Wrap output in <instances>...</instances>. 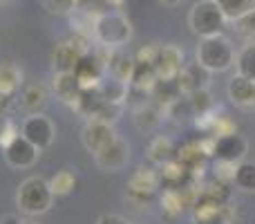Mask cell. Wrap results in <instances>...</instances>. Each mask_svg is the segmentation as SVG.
Instances as JSON below:
<instances>
[{
	"label": "cell",
	"instance_id": "obj_6",
	"mask_svg": "<svg viewBox=\"0 0 255 224\" xmlns=\"http://www.w3.org/2000/svg\"><path fill=\"white\" fill-rule=\"evenodd\" d=\"M112 49H108V54L103 56L101 52H90L88 56H83L79 61L74 70V76L79 81L81 90L83 92H97L99 83L106 79V63H108V56H110Z\"/></svg>",
	"mask_w": 255,
	"mask_h": 224
},
{
	"label": "cell",
	"instance_id": "obj_9",
	"mask_svg": "<svg viewBox=\"0 0 255 224\" xmlns=\"http://www.w3.org/2000/svg\"><path fill=\"white\" fill-rule=\"evenodd\" d=\"M159 175L152 168L139 166L130 177H128V198L132 202H148L159 189Z\"/></svg>",
	"mask_w": 255,
	"mask_h": 224
},
{
	"label": "cell",
	"instance_id": "obj_39",
	"mask_svg": "<svg viewBox=\"0 0 255 224\" xmlns=\"http://www.w3.org/2000/svg\"><path fill=\"white\" fill-rule=\"evenodd\" d=\"M253 106H255V81H253Z\"/></svg>",
	"mask_w": 255,
	"mask_h": 224
},
{
	"label": "cell",
	"instance_id": "obj_35",
	"mask_svg": "<svg viewBox=\"0 0 255 224\" xmlns=\"http://www.w3.org/2000/svg\"><path fill=\"white\" fill-rule=\"evenodd\" d=\"M97 224H130L126 220V218L117 216V213H106V216H101L97 220Z\"/></svg>",
	"mask_w": 255,
	"mask_h": 224
},
{
	"label": "cell",
	"instance_id": "obj_11",
	"mask_svg": "<svg viewBox=\"0 0 255 224\" xmlns=\"http://www.w3.org/2000/svg\"><path fill=\"white\" fill-rule=\"evenodd\" d=\"M184 67V52L177 45H161L154 61V72L159 81H175Z\"/></svg>",
	"mask_w": 255,
	"mask_h": 224
},
{
	"label": "cell",
	"instance_id": "obj_36",
	"mask_svg": "<svg viewBox=\"0 0 255 224\" xmlns=\"http://www.w3.org/2000/svg\"><path fill=\"white\" fill-rule=\"evenodd\" d=\"M20 222H22V220H18L16 216H7V218L2 220V224H20Z\"/></svg>",
	"mask_w": 255,
	"mask_h": 224
},
{
	"label": "cell",
	"instance_id": "obj_7",
	"mask_svg": "<svg viewBox=\"0 0 255 224\" xmlns=\"http://www.w3.org/2000/svg\"><path fill=\"white\" fill-rule=\"evenodd\" d=\"M20 137H25L31 146L38 150H47L56 139V126L49 117L43 112L38 114H27L20 123Z\"/></svg>",
	"mask_w": 255,
	"mask_h": 224
},
{
	"label": "cell",
	"instance_id": "obj_28",
	"mask_svg": "<svg viewBox=\"0 0 255 224\" xmlns=\"http://www.w3.org/2000/svg\"><path fill=\"white\" fill-rule=\"evenodd\" d=\"M217 7L226 16V20H240L244 13H249L255 7V0H215Z\"/></svg>",
	"mask_w": 255,
	"mask_h": 224
},
{
	"label": "cell",
	"instance_id": "obj_19",
	"mask_svg": "<svg viewBox=\"0 0 255 224\" xmlns=\"http://www.w3.org/2000/svg\"><path fill=\"white\" fill-rule=\"evenodd\" d=\"M54 94H56L58 99H61L63 103H67V106H74V101L81 97V85L79 81H76L74 72H65V74H54Z\"/></svg>",
	"mask_w": 255,
	"mask_h": 224
},
{
	"label": "cell",
	"instance_id": "obj_21",
	"mask_svg": "<svg viewBox=\"0 0 255 224\" xmlns=\"http://www.w3.org/2000/svg\"><path fill=\"white\" fill-rule=\"evenodd\" d=\"M47 99H49L47 90H45L43 85L31 83V85H25V88L20 90V99H18V103H20V108L27 114H38L45 106H47Z\"/></svg>",
	"mask_w": 255,
	"mask_h": 224
},
{
	"label": "cell",
	"instance_id": "obj_13",
	"mask_svg": "<svg viewBox=\"0 0 255 224\" xmlns=\"http://www.w3.org/2000/svg\"><path fill=\"white\" fill-rule=\"evenodd\" d=\"M208 81H211V72L204 70V67L195 61V63H188V65L181 67L179 76L175 79V85H177V90H179V94L188 97V94L197 92V90L208 88Z\"/></svg>",
	"mask_w": 255,
	"mask_h": 224
},
{
	"label": "cell",
	"instance_id": "obj_15",
	"mask_svg": "<svg viewBox=\"0 0 255 224\" xmlns=\"http://www.w3.org/2000/svg\"><path fill=\"white\" fill-rule=\"evenodd\" d=\"M157 175H159V184H161L166 191L184 189V186H188V180H190V171L186 166H181L177 159H172V162L159 166Z\"/></svg>",
	"mask_w": 255,
	"mask_h": 224
},
{
	"label": "cell",
	"instance_id": "obj_20",
	"mask_svg": "<svg viewBox=\"0 0 255 224\" xmlns=\"http://www.w3.org/2000/svg\"><path fill=\"white\" fill-rule=\"evenodd\" d=\"M81 56L74 47L70 45V40L58 43L52 52V65H54V74H65V72H74L79 65Z\"/></svg>",
	"mask_w": 255,
	"mask_h": 224
},
{
	"label": "cell",
	"instance_id": "obj_17",
	"mask_svg": "<svg viewBox=\"0 0 255 224\" xmlns=\"http://www.w3.org/2000/svg\"><path fill=\"white\" fill-rule=\"evenodd\" d=\"M106 70L112 79L121 81V83H130L132 72H134V56H130L124 49H112L108 56Z\"/></svg>",
	"mask_w": 255,
	"mask_h": 224
},
{
	"label": "cell",
	"instance_id": "obj_8",
	"mask_svg": "<svg viewBox=\"0 0 255 224\" xmlns=\"http://www.w3.org/2000/svg\"><path fill=\"white\" fill-rule=\"evenodd\" d=\"M117 139H119V135H117L115 126H110V123L88 121L83 126V130H81V141H83L85 150H88L92 157L99 155L101 150H106L110 144H115Z\"/></svg>",
	"mask_w": 255,
	"mask_h": 224
},
{
	"label": "cell",
	"instance_id": "obj_16",
	"mask_svg": "<svg viewBox=\"0 0 255 224\" xmlns=\"http://www.w3.org/2000/svg\"><path fill=\"white\" fill-rule=\"evenodd\" d=\"M175 144H172L170 137L166 135H157L152 137V139L148 141V146H145V159H148L152 166H163V164L172 162L175 159Z\"/></svg>",
	"mask_w": 255,
	"mask_h": 224
},
{
	"label": "cell",
	"instance_id": "obj_29",
	"mask_svg": "<svg viewBox=\"0 0 255 224\" xmlns=\"http://www.w3.org/2000/svg\"><path fill=\"white\" fill-rule=\"evenodd\" d=\"M188 101H190V106H193L195 117H206V114H211L213 110H215V101H213L208 88L197 90V92L188 94Z\"/></svg>",
	"mask_w": 255,
	"mask_h": 224
},
{
	"label": "cell",
	"instance_id": "obj_31",
	"mask_svg": "<svg viewBox=\"0 0 255 224\" xmlns=\"http://www.w3.org/2000/svg\"><path fill=\"white\" fill-rule=\"evenodd\" d=\"M119 114H121V106H117V103H108V101H99L92 119H88V121H101V123H110V126H115V121L119 119Z\"/></svg>",
	"mask_w": 255,
	"mask_h": 224
},
{
	"label": "cell",
	"instance_id": "obj_37",
	"mask_svg": "<svg viewBox=\"0 0 255 224\" xmlns=\"http://www.w3.org/2000/svg\"><path fill=\"white\" fill-rule=\"evenodd\" d=\"M161 4H166V7H177V4H181V0H159Z\"/></svg>",
	"mask_w": 255,
	"mask_h": 224
},
{
	"label": "cell",
	"instance_id": "obj_12",
	"mask_svg": "<svg viewBox=\"0 0 255 224\" xmlns=\"http://www.w3.org/2000/svg\"><path fill=\"white\" fill-rule=\"evenodd\" d=\"M94 162H97V166L106 173L124 171V168L128 166V162H130V144L119 137V139H117L115 144L108 146L106 150H101L99 155H94Z\"/></svg>",
	"mask_w": 255,
	"mask_h": 224
},
{
	"label": "cell",
	"instance_id": "obj_5",
	"mask_svg": "<svg viewBox=\"0 0 255 224\" xmlns=\"http://www.w3.org/2000/svg\"><path fill=\"white\" fill-rule=\"evenodd\" d=\"M247 153H249V141L238 130L222 137H211V155L215 157V162L238 166L240 162L247 159Z\"/></svg>",
	"mask_w": 255,
	"mask_h": 224
},
{
	"label": "cell",
	"instance_id": "obj_34",
	"mask_svg": "<svg viewBox=\"0 0 255 224\" xmlns=\"http://www.w3.org/2000/svg\"><path fill=\"white\" fill-rule=\"evenodd\" d=\"M157 52H159V45H145V47H141L139 52L134 54V61L154 65V61H157Z\"/></svg>",
	"mask_w": 255,
	"mask_h": 224
},
{
	"label": "cell",
	"instance_id": "obj_38",
	"mask_svg": "<svg viewBox=\"0 0 255 224\" xmlns=\"http://www.w3.org/2000/svg\"><path fill=\"white\" fill-rule=\"evenodd\" d=\"M249 45H253V47H255V34L249 36Z\"/></svg>",
	"mask_w": 255,
	"mask_h": 224
},
{
	"label": "cell",
	"instance_id": "obj_25",
	"mask_svg": "<svg viewBox=\"0 0 255 224\" xmlns=\"http://www.w3.org/2000/svg\"><path fill=\"white\" fill-rule=\"evenodd\" d=\"M233 186H238L244 193H255V162H240L235 166Z\"/></svg>",
	"mask_w": 255,
	"mask_h": 224
},
{
	"label": "cell",
	"instance_id": "obj_14",
	"mask_svg": "<svg viewBox=\"0 0 255 224\" xmlns=\"http://www.w3.org/2000/svg\"><path fill=\"white\" fill-rule=\"evenodd\" d=\"M208 155H211V139L208 141H184V144L175 150V159L181 166L188 168L190 173L197 171Z\"/></svg>",
	"mask_w": 255,
	"mask_h": 224
},
{
	"label": "cell",
	"instance_id": "obj_23",
	"mask_svg": "<svg viewBox=\"0 0 255 224\" xmlns=\"http://www.w3.org/2000/svg\"><path fill=\"white\" fill-rule=\"evenodd\" d=\"M97 94L101 101H108V103H117V106H124L126 103V97H128V83H121L117 79H103L97 88Z\"/></svg>",
	"mask_w": 255,
	"mask_h": 224
},
{
	"label": "cell",
	"instance_id": "obj_30",
	"mask_svg": "<svg viewBox=\"0 0 255 224\" xmlns=\"http://www.w3.org/2000/svg\"><path fill=\"white\" fill-rule=\"evenodd\" d=\"M163 112H166L168 117H170L172 121H177V123H181V121H186V119L195 117L193 106H190L188 97H177L175 101L168 103V106L163 108Z\"/></svg>",
	"mask_w": 255,
	"mask_h": 224
},
{
	"label": "cell",
	"instance_id": "obj_1",
	"mask_svg": "<svg viewBox=\"0 0 255 224\" xmlns=\"http://www.w3.org/2000/svg\"><path fill=\"white\" fill-rule=\"evenodd\" d=\"M195 61L211 74L226 72L235 65V49L231 40L222 34L211 36V38H199L197 49H195Z\"/></svg>",
	"mask_w": 255,
	"mask_h": 224
},
{
	"label": "cell",
	"instance_id": "obj_18",
	"mask_svg": "<svg viewBox=\"0 0 255 224\" xmlns=\"http://www.w3.org/2000/svg\"><path fill=\"white\" fill-rule=\"evenodd\" d=\"M22 88V70L16 63H0V97L13 99Z\"/></svg>",
	"mask_w": 255,
	"mask_h": 224
},
{
	"label": "cell",
	"instance_id": "obj_26",
	"mask_svg": "<svg viewBox=\"0 0 255 224\" xmlns=\"http://www.w3.org/2000/svg\"><path fill=\"white\" fill-rule=\"evenodd\" d=\"M161 110H157V108H152L148 103V106L139 108V110H134V126L139 128L141 132H152L159 128V123H161Z\"/></svg>",
	"mask_w": 255,
	"mask_h": 224
},
{
	"label": "cell",
	"instance_id": "obj_3",
	"mask_svg": "<svg viewBox=\"0 0 255 224\" xmlns=\"http://www.w3.org/2000/svg\"><path fill=\"white\" fill-rule=\"evenodd\" d=\"M92 36L103 49H124L132 38V25L117 11L99 13Z\"/></svg>",
	"mask_w": 255,
	"mask_h": 224
},
{
	"label": "cell",
	"instance_id": "obj_24",
	"mask_svg": "<svg viewBox=\"0 0 255 224\" xmlns=\"http://www.w3.org/2000/svg\"><path fill=\"white\" fill-rule=\"evenodd\" d=\"M47 184H49V189H52L54 198H65V195L74 193L79 180H76V173H72L70 168H63V171H56L49 177Z\"/></svg>",
	"mask_w": 255,
	"mask_h": 224
},
{
	"label": "cell",
	"instance_id": "obj_40",
	"mask_svg": "<svg viewBox=\"0 0 255 224\" xmlns=\"http://www.w3.org/2000/svg\"><path fill=\"white\" fill-rule=\"evenodd\" d=\"M20 224H38V222H34V220H27V222H20Z\"/></svg>",
	"mask_w": 255,
	"mask_h": 224
},
{
	"label": "cell",
	"instance_id": "obj_27",
	"mask_svg": "<svg viewBox=\"0 0 255 224\" xmlns=\"http://www.w3.org/2000/svg\"><path fill=\"white\" fill-rule=\"evenodd\" d=\"M235 74L255 81V47L253 45H244L238 52V56H235Z\"/></svg>",
	"mask_w": 255,
	"mask_h": 224
},
{
	"label": "cell",
	"instance_id": "obj_4",
	"mask_svg": "<svg viewBox=\"0 0 255 224\" xmlns=\"http://www.w3.org/2000/svg\"><path fill=\"white\" fill-rule=\"evenodd\" d=\"M188 25L199 38L220 36L226 27V16L217 7L215 0H199L193 4L188 13Z\"/></svg>",
	"mask_w": 255,
	"mask_h": 224
},
{
	"label": "cell",
	"instance_id": "obj_2",
	"mask_svg": "<svg viewBox=\"0 0 255 224\" xmlns=\"http://www.w3.org/2000/svg\"><path fill=\"white\" fill-rule=\"evenodd\" d=\"M54 193L49 189L47 180L43 177H27L18 184L16 191V207L25 216H43L52 209Z\"/></svg>",
	"mask_w": 255,
	"mask_h": 224
},
{
	"label": "cell",
	"instance_id": "obj_32",
	"mask_svg": "<svg viewBox=\"0 0 255 224\" xmlns=\"http://www.w3.org/2000/svg\"><path fill=\"white\" fill-rule=\"evenodd\" d=\"M76 2L79 0H40V4L49 13H72L76 9Z\"/></svg>",
	"mask_w": 255,
	"mask_h": 224
},
{
	"label": "cell",
	"instance_id": "obj_33",
	"mask_svg": "<svg viewBox=\"0 0 255 224\" xmlns=\"http://www.w3.org/2000/svg\"><path fill=\"white\" fill-rule=\"evenodd\" d=\"M235 29L244 36H253L255 34V7L249 13H244L240 20H235Z\"/></svg>",
	"mask_w": 255,
	"mask_h": 224
},
{
	"label": "cell",
	"instance_id": "obj_41",
	"mask_svg": "<svg viewBox=\"0 0 255 224\" xmlns=\"http://www.w3.org/2000/svg\"><path fill=\"white\" fill-rule=\"evenodd\" d=\"M0 2H2V0H0Z\"/></svg>",
	"mask_w": 255,
	"mask_h": 224
},
{
	"label": "cell",
	"instance_id": "obj_10",
	"mask_svg": "<svg viewBox=\"0 0 255 224\" xmlns=\"http://www.w3.org/2000/svg\"><path fill=\"white\" fill-rule=\"evenodd\" d=\"M2 155H4V162H7L9 166L20 171V168H31L34 166L36 159H38V155H40V150L36 148V146H31L25 137L18 135L16 139H11L2 148Z\"/></svg>",
	"mask_w": 255,
	"mask_h": 224
},
{
	"label": "cell",
	"instance_id": "obj_22",
	"mask_svg": "<svg viewBox=\"0 0 255 224\" xmlns=\"http://www.w3.org/2000/svg\"><path fill=\"white\" fill-rule=\"evenodd\" d=\"M226 94H229L231 103H235V106H240V108L253 106V81L235 74L233 79L229 81V85H226Z\"/></svg>",
	"mask_w": 255,
	"mask_h": 224
}]
</instances>
